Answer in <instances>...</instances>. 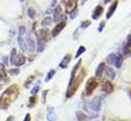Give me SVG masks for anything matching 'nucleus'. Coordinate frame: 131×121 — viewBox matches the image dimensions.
<instances>
[{
  "instance_id": "f257e3e1",
  "label": "nucleus",
  "mask_w": 131,
  "mask_h": 121,
  "mask_svg": "<svg viewBox=\"0 0 131 121\" xmlns=\"http://www.w3.org/2000/svg\"><path fill=\"white\" fill-rule=\"evenodd\" d=\"M18 96V87L17 85L13 84L6 88L3 94L0 97V108L3 110H6L17 98Z\"/></svg>"
},
{
  "instance_id": "f03ea898",
  "label": "nucleus",
  "mask_w": 131,
  "mask_h": 121,
  "mask_svg": "<svg viewBox=\"0 0 131 121\" xmlns=\"http://www.w3.org/2000/svg\"><path fill=\"white\" fill-rule=\"evenodd\" d=\"M85 71L82 69L81 70V72L78 74V76L76 77V78H74V80H73V82L71 83V85H69L68 86V90H67V98H71L75 93H76V90H77V88L79 87V85H80V83H81V81L83 80V77L85 76Z\"/></svg>"
},
{
  "instance_id": "7ed1b4c3",
  "label": "nucleus",
  "mask_w": 131,
  "mask_h": 121,
  "mask_svg": "<svg viewBox=\"0 0 131 121\" xmlns=\"http://www.w3.org/2000/svg\"><path fill=\"white\" fill-rule=\"evenodd\" d=\"M106 61H107L110 64H114L117 68H120L121 65H122L123 57H122V55H118V54L112 53V54H110V55L107 56Z\"/></svg>"
},
{
  "instance_id": "20e7f679",
  "label": "nucleus",
  "mask_w": 131,
  "mask_h": 121,
  "mask_svg": "<svg viewBox=\"0 0 131 121\" xmlns=\"http://www.w3.org/2000/svg\"><path fill=\"white\" fill-rule=\"evenodd\" d=\"M98 85V81L95 77H91L88 79L87 83H86V94L90 95L93 93V90L96 88V86Z\"/></svg>"
},
{
  "instance_id": "39448f33",
  "label": "nucleus",
  "mask_w": 131,
  "mask_h": 121,
  "mask_svg": "<svg viewBox=\"0 0 131 121\" xmlns=\"http://www.w3.org/2000/svg\"><path fill=\"white\" fill-rule=\"evenodd\" d=\"M35 47H36V45H35L34 39L31 37L30 34H28V36H27V38H26V51L32 53V52H34V50H35Z\"/></svg>"
},
{
  "instance_id": "423d86ee",
  "label": "nucleus",
  "mask_w": 131,
  "mask_h": 121,
  "mask_svg": "<svg viewBox=\"0 0 131 121\" xmlns=\"http://www.w3.org/2000/svg\"><path fill=\"white\" fill-rule=\"evenodd\" d=\"M100 106H101V98H100V97H96V98H94V99L89 103V107H90V109L93 110V111H95V112L99 111Z\"/></svg>"
},
{
  "instance_id": "0eeeda50",
  "label": "nucleus",
  "mask_w": 131,
  "mask_h": 121,
  "mask_svg": "<svg viewBox=\"0 0 131 121\" xmlns=\"http://www.w3.org/2000/svg\"><path fill=\"white\" fill-rule=\"evenodd\" d=\"M66 24H67L66 20H62V21L58 22V23L54 26V28L52 29V37H56L57 35H59V33L63 29V27L66 26Z\"/></svg>"
},
{
  "instance_id": "6e6552de",
  "label": "nucleus",
  "mask_w": 131,
  "mask_h": 121,
  "mask_svg": "<svg viewBox=\"0 0 131 121\" xmlns=\"http://www.w3.org/2000/svg\"><path fill=\"white\" fill-rule=\"evenodd\" d=\"M76 8H77V3L74 0H70L64 5V11H66V13H72L74 10H76Z\"/></svg>"
},
{
  "instance_id": "1a4fd4ad",
  "label": "nucleus",
  "mask_w": 131,
  "mask_h": 121,
  "mask_svg": "<svg viewBox=\"0 0 131 121\" xmlns=\"http://www.w3.org/2000/svg\"><path fill=\"white\" fill-rule=\"evenodd\" d=\"M118 4H119V1H118V0H115V1L112 3V5L110 6V8H108V10L106 11V14H105L106 19H108V18H111V17L113 16V14L115 13V11H116V9H117V7H118Z\"/></svg>"
},
{
  "instance_id": "9d476101",
  "label": "nucleus",
  "mask_w": 131,
  "mask_h": 121,
  "mask_svg": "<svg viewBox=\"0 0 131 121\" xmlns=\"http://www.w3.org/2000/svg\"><path fill=\"white\" fill-rule=\"evenodd\" d=\"M26 62V57L23 55V54H17L15 55V58L13 60V65H16V66H21L24 65Z\"/></svg>"
},
{
  "instance_id": "9b49d317",
  "label": "nucleus",
  "mask_w": 131,
  "mask_h": 121,
  "mask_svg": "<svg viewBox=\"0 0 131 121\" xmlns=\"http://www.w3.org/2000/svg\"><path fill=\"white\" fill-rule=\"evenodd\" d=\"M102 90L106 94H111L113 90H114V85L112 84V82L110 80H104L102 82Z\"/></svg>"
},
{
  "instance_id": "f8f14e48",
  "label": "nucleus",
  "mask_w": 131,
  "mask_h": 121,
  "mask_svg": "<svg viewBox=\"0 0 131 121\" xmlns=\"http://www.w3.org/2000/svg\"><path fill=\"white\" fill-rule=\"evenodd\" d=\"M102 13H103V7L100 6V5H98V6H96V7L94 8V10H93L92 18H93V19H98V17H100Z\"/></svg>"
},
{
  "instance_id": "ddd939ff",
  "label": "nucleus",
  "mask_w": 131,
  "mask_h": 121,
  "mask_svg": "<svg viewBox=\"0 0 131 121\" xmlns=\"http://www.w3.org/2000/svg\"><path fill=\"white\" fill-rule=\"evenodd\" d=\"M46 118L48 121H55L56 119V115L54 112V108L53 107H48L47 109V114H46Z\"/></svg>"
},
{
  "instance_id": "4468645a",
  "label": "nucleus",
  "mask_w": 131,
  "mask_h": 121,
  "mask_svg": "<svg viewBox=\"0 0 131 121\" xmlns=\"http://www.w3.org/2000/svg\"><path fill=\"white\" fill-rule=\"evenodd\" d=\"M71 58H72L71 54H67V55L63 57V59L61 60V62L59 63V67L62 68V69L67 68L68 65H69V63H70V61H71Z\"/></svg>"
},
{
  "instance_id": "2eb2a0df",
  "label": "nucleus",
  "mask_w": 131,
  "mask_h": 121,
  "mask_svg": "<svg viewBox=\"0 0 131 121\" xmlns=\"http://www.w3.org/2000/svg\"><path fill=\"white\" fill-rule=\"evenodd\" d=\"M61 15H62V13H61V7H60V5H57V7L54 9V17H53V20L54 21L60 20Z\"/></svg>"
},
{
  "instance_id": "dca6fc26",
  "label": "nucleus",
  "mask_w": 131,
  "mask_h": 121,
  "mask_svg": "<svg viewBox=\"0 0 131 121\" xmlns=\"http://www.w3.org/2000/svg\"><path fill=\"white\" fill-rule=\"evenodd\" d=\"M104 72H105L106 77L110 78V79H114V78L116 77V72H115V70H114L113 68H111V67L104 68Z\"/></svg>"
},
{
  "instance_id": "f3484780",
  "label": "nucleus",
  "mask_w": 131,
  "mask_h": 121,
  "mask_svg": "<svg viewBox=\"0 0 131 121\" xmlns=\"http://www.w3.org/2000/svg\"><path fill=\"white\" fill-rule=\"evenodd\" d=\"M40 36H41V40L48 41V39H49V31L47 28H42L40 31Z\"/></svg>"
},
{
  "instance_id": "a211bd4d",
  "label": "nucleus",
  "mask_w": 131,
  "mask_h": 121,
  "mask_svg": "<svg viewBox=\"0 0 131 121\" xmlns=\"http://www.w3.org/2000/svg\"><path fill=\"white\" fill-rule=\"evenodd\" d=\"M104 70V63H100L97 67H96V70H95V75L96 76H100L101 72Z\"/></svg>"
},
{
  "instance_id": "6ab92c4d",
  "label": "nucleus",
  "mask_w": 131,
  "mask_h": 121,
  "mask_svg": "<svg viewBox=\"0 0 131 121\" xmlns=\"http://www.w3.org/2000/svg\"><path fill=\"white\" fill-rule=\"evenodd\" d=\"M76 116H77V119L79 120V121H83V120H85V119H87V116L84 114V113H82V112H80V111H78V112H76Z\"/></svg>"
},
{
  "instance_id": "aec40b11",
  "label": "nucleus",
  "mask_w": 131,
  "mask_h": 121,
  "mask_svg": "<svg viewBox=\"0 0 131 121\" xmlns=\"http://www.w3.org/2000/svg\"><path fill=\"white\" fill-rule=\"evenodd\" d=\"M37 46H38V52H42L44 49H45V45L42 43V41L41 40H38V44H37Z\"/></svg>"
},
{
  "instance_id": "412c9836",
  "label": "nucleus",
  "mask_w": 131,
  "mask_h": 121,
  "mask_svg": "<svg viewBox=\"0 0 131 121\" xmlns=\"http://www.w3.org/2000/svg\"><path fill=\"white\" fill-rule=\"evenodd\" d=\"M51 22H52V18L51 17H46V18L43 19V21L41 22V24L42 25H49Z\"/></svg>"
},
{
  "instance_id": "4be33fe9",
  "label": "nucleus",
  "mask_w": 131,
  "mask_h": 121,
  "mask_svg": "<svg viewBox=\"0 0 131 121\" xmlns=\"http://www.w3.org/2000/svg\"><path fill=\"white\" fill-rule=\"evenodd\" d=\"M54 73H55V70H54V69H51V70L48 72V74H47V76H46V78H45V81H49V80L52 78V76L54 75Z\"/></svg>"
},
{
  "instance_id": "5701e85b",
  "label": "nucleus",
  "mask_w": 131,
  "mask_h": 121,
  "mask_svg": "<svg viewBox=\"0 0 131 121\" xmlns=\"http://www.w3.org/2000/svg\"><path fill=\"white\" fill-rule=\"evenodd\" d=\"M36 102H37V98H36V96L31 97V98H30V104H29V107H30V108H32L33 106H35Z\"/></svg>"
},
{
  "instance_id": "b1692460",
  "label": "nucleus",
  "mask_w": 131,
  "mask_h": 121,
  "mask_svg": "<svg viewBox=\"0 0 131 121\" xmlns=\"http://www.w3.org/2000/svg\"><path fill=\"white\" fill-rule=\"evenodd\" d=\"M85 50H86V49H85V47H84V46H80V48L78 49V51H77V53H76V57H79L82 53H84V52H85Z\"/></svg>"
},
{
  "instance_id": "393cba45",
  "label": "nucleus",
  "mask_w": 131,
  "mask_h": 121,
  "mask_svg": "<svg viewBox=\"0 0 131 121\" xmlns=\"http://www.w3.org/2000/svg\"><path fill=\"white\" fill-rule=\"evenodd\" d=\"M39 83H40V81H38V82L34 85V88L31 90V94H32V95H36V94H37V92L39 90Z\"/></svg>"
},
{
  "instance_id": "a878e982",
  "label": "nucleus",
  "mask_w": 131,
  "mask_h": 121,
  "mask_svg": "<svg viewBox=\"0 0 131 121\" xmlns=\"http://www.w3.org/2000/svg\"><path fill=\"white\" fill-rule=\"evenodd\" d=\"M28 12H29V17L30 18H35V16H36V13H35V10L33 9V8H29V10H28Z\"/></svg>"
},
{
  "instance_id": "bb28decb",
  "label": "nucleus",
  "mask_w": 131,
  "mask_h": 121,
  "mask_svg": "<svg viewBox=\"0 0 131 121\" xmlns=\"http://www.w3.org/2000/svg\"><path fill=\"white\" fill-rule=\"evenodd\" d=\"M15 55H16V49H12L11 50V55H10V63L11 64L13 63V60L15 58Z\"/></svg>"
},
{
  "instance_id": "cd10ccee",
  "label": "nucleus",
  "mask_w": 131,
  "mask_h": 121,
  "mask_svg": "<svg viewBox=\"0 0 131 121\" xmlns=\"http://www.w3.org/2000/svg\"><path fill=\"white\" fill-rule=\"evenodd\" d=\"M90 23H91V21H90V20L82 21V23H81V28H86V27H88V26L90 25Z\"/></svg>"
},
{
  "instance_id": "c85d7f7f",
  "label": "nucleus",
  "mask_w": 131,
  "mask_h": 121,
  "mask_svg": "<svg viewBox=\"0 0 131 121\" xmlns=\"http://www.w3.org/2000/svg\"><path fill=\"white\" fill-rule=\"evenodd\" d=\"M104 25H105V22H104V21H100V23H99V25H98V28H97L99 33H101V32H102V29H103Z\"/></svg>"
},
{
  "instance_id": "c756f323",
  "label": "nucleus",
  "mask_w": 131,
  "mask_h": 121,
  "mask_svg": "<svg viewBox=\"0 0 131 121\" xmlns=\"http://www.w3.org/2000/svg\"><path fill=\"white\" fill-rule=\"evenodd\" d=\"M9 73L12 74V75H16V74L19 73V70L18 69H11V70H9Z\"/></svg>"
},
{
  "instance_id": "7c9ffc66",
  "label": "nucleus",
  "mask_w": 131,
  "mask_h": 121,
  "mask_svg": "<svg viewBox=\"0 0 131 121\" xmlns=\"http://www.w3.org/2000/svg\"><path fill=\"white\" fill-rule=\"evenodd\" d=\"M77 15H78V10L76 9V10H74V11L71 13V19H74V18H75Z\"/></svg>"
},
{
  "instance_id": "2f4dec72",
  "label": "nucleus",
  "mask_w": 131,
  "mask_h": 121,
  "mask_svg": "<svg viewBox=\"0 0 131 121\" xmlns=\"http://www.w3.org/2000/svg\"><path fill=\"white\" fill-rule=\"evenodd\" d=\"M33 78H34L33 76H30V77H29V79H28V80L26 81V83H25V86H26V87H29V84H30V82L32 81Z\"/></svg>"
},
{
  "instance_id": "473e14b6",
  "label": "nucleus",
  "mask_w": 131,
  "mask_h": 121,
  "mask_svg": "<svg viewBox=\"0 0 131 121\" xmlns=\"http://www.w3.org/2000/svg\"><path fill=\"white\" fill-rule=\"evenodd\" d=\"M24 121H31V116H30V114H27V115H26Z\"/></svg>"
},
{
  "instance_id": "72a5a7b5",
  "label": "nucleus",
  "mask_w": 131,
  "mask_h": 121,
  "mask_svg": "<svg viewBox=\"0 0 131 121\" xmlns=\"http://www.w3.org/2000/svg\"><path fill=\"white\" fill-rule=\"evenodd\" d=\"M48 93V90H44L43 92V103H45V98H46V94Z\"/></svg>"
},
{
  "instance_id": "f704fd0d",
  "label": "nucleus",
  "mask_w": 131,
  "mask_h": 121,
  "mask_svg": "<svg viewBox=\"0 0 131 121\" xmlns=\"http://www.w3.org/2000/svg\"><path fill=\"white\" fill-rule=\"evenodd\" d=\"M55 4H56V0H51V6L53 7L55 6Z\"/></svg>"
},
{
  "instance_id": "c9c22d12",
  "label": "nucleus",
  "mask_w": 131,
  "mask_h": 121,
  "mask_svg": "<svg viewBox=\"0 0 131 121\" xmlns=\"http://www.w3.org/2000/svg\"><path fill=\"white\" fill-rule=\"evenodd\" d=\"M12 120H13V117H12V116H9V117L7 118V120H6V121H12Z\"/></svg>"
},
{
  "instance_id": "e433bc0d",
  "label": "nucleus",
  "mask_w": 131,
  "mask_h": 121,
  "mask_svg": "<svg viewBox=\"0 0 131 121\" xmlns=\"http://www.w3.org/2000/svg\"><path fill=\"white\" fill-rule=\"evenodd\" d=\"M69 1H70V0H62V3H63V4H66V3H67V2H69Z\"/></svg>"
},
{
  "instance_id": "4c0bfd02",
  "label": "nucleus",
  "mask_w": 131,
  "mask_h": 121,
  "mask_svg": "<svg viewBox=\"0 0 131 121\" xmlns=\"http://www.w3.org/2000/svg\"><path fill=\"white\" fill-rule=\"evenodd\" d=\"M110 1H111V0H103V2H104V3H105V4H106V3H108V2H110Z\"/></svg>"
},
{
  "instance_id": "58836bf2",
  "label": "nucleus",
  "mask_w": 131,
  "mask_h": 121,
  "mask_svg": "<svg viewBox=\"0 0 131 121\" xmlns=\"http://www.w3.org/2000/svg\"><path fill=\"white\" fill-rule=\"evenodd\" d=\"M19 1H21V2H23V1H24V0H19Z\"/></svg>"
}]
</instances>
